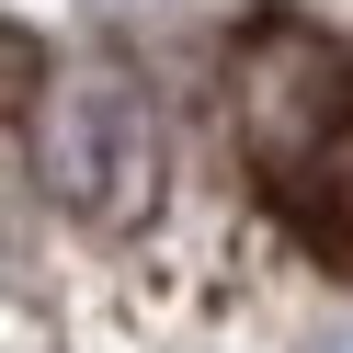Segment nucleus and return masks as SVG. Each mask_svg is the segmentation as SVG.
<instances>
[{"label":"nucleus","instance_id":"1","mask_svg":"<svg viewBox=\"0 0 353 353\" xmlns=\"http://www.w3.org/2000/svg\"><path fill=\"white\" fill-rule=\"evenodd\" d=\"M319 171H330V228L353 239V125H342V137L319 148Z\"/></svg>","mask_w":353,"mask_h":353}]
</instances>
